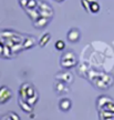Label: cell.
Returning <instances> with one entry per match:
<instances>
[{
    "label": "cell",
    "instance_id": "1",
    "mask_svg": "<svg viewBox=\"0 0 114 120\" xmlns=\"http://www.w3.org/2000/svg\"><path fill=\"white\" fill-rule=\"evenodd\" d=\"M60 64H61V66H62L64 69L73 68V67H75L76 64H78V58H76L74 52L71 51V50H69V51H65L63 55H62L61 59H60Z\"/></svg>",
    "mask_w": 114,
    "mask_h": 120
},
{
    "label": "cell",
    "instance_id": "2",
    "mask_svg": "<svg viewBox=\"0 0 114 120\" xmlns=\"http://www.w3.org/2000/svg\"><path fill=\"white\" fill-rule=\"evenodd\" d=\"M11 97H12V92L10 88H8L7 86L0 87V105L8 102Z\"/></svg>",
    "mask_w": 114,
    "mask_h": 120
},
{
    "label": "cell",
    "instance_id": "3",
    "mask_svg": "<svg viewBox=\"0 0 114 120\" xmlns=\"http://www.w3.org/2000/svg\"><path fill=\"white\" fill-rule=\"evenodd\" d=\"M67 39L69 42L75 43L81 39V31L78 28H71L67 34Z\"/></svg>",
    "mask_w": 114,
    "mask_h": 120
},
{
    "label": "cell",
    "instance_id": "4",
    "mask_svg": "<svg viewBox=\"0 0 114 120\" xmlns=\"http://www.w3.org/2000/svg\"><path fill=\"white\" fill-rule=\"evenodd\" d=\"M71 107H72V102L69 98H63V99L60 100L59 108L62 110V111H69Z\"/></svg>",
    "mask_w": 114,
    "mask_h": 120
},
{
    "label": "cell",
    "instance_id": "5",
    "mask_svg": "<svg viewBox=\"0 0 114 120\" xmlns=\"http://www.w3.org/2000/svg\"><path fill=\"white\" fill-rule=\"evenodd\" d=\"M50 39H51V36L50 34H44L41 36V38L39 39V46L40 47H44L46 43L50 41Z\"/></svg>",
    "mask_w": 114,
    "mask_h": 120
},
{
    "label": "cell",
    "instance_id": "6",
    "mask_svg": "<svg viewBox=\"0 0 114 120\" xmlns=\"http://www.w3.org/2000/svg\"><path fill=\"white\" fill-rule=\"evenodd\" d=\"M48 23H49V20H48L46 18V19L42 18V19H39L37 22H34V26L37 27V28H40V29H41V28H43V27H46Z\"/></svg>",
    "mask_w": 114,
    "mask_h": 120
},
{
    "label": "cell",
    "instance_id": "7",
    "mask_svg": "<svg viewBox=\"0 0 114 120\" xmlns=\"http://www.w3.org/2000/svg\"><path fill=\"white\" fill-rule=\"evenodd\" d=\"M100 11V4L97 1L93 2V4H90V9H89V12H92V13H97Z\"/></svg>",
    "mask_w": 114,
    "mask_h": 120
},
{
    "label": "cell",
    "instance_id": "8",
    "mask_svg": "<svg viewBox=\"0 0 114 120\" xmlns=\"http://www.w3.org/2000/svg\"><path fill=\"white\" fill-rule=\"evenodd\" d=\"M54 47L58 51H63L64 49H65V42H64L63 40H58V41L55 42Z\"/></svg>",
    "mask_w": 114,
    "mask_h": 120
},
{
    "label": "cell",
    "instance_id": "9",
    "mask_svg": "<svg viewBox=\"0 0 114 120\" xmlns=\"http://www.w3.org/2000/svg\"><path fill=\"white\" fill-rule=\"evenodd\" d=\"M20 106H21L22 110H23V111H25V112H30V111H31V109H32V107H31V106H28V107H27V106L25 105V101H23V100H22V101H20Z\"/></svg>",
    "mask_w": 114,
    "mask_h": 120
},
{
    "label": "cell",
    "instance_id": "10",
    "mask_svg": "<svg viewBox=\"0 0 114 120\" xmlns=\"http://www.w3.org/2000/svg\"><path fill=\"white\" fill-rule=\"evenodd\" d=\"M54 1H57V2H62V1H64V0H54Z\"/></svg>",
    "mask_w": 114,
    "mask_h": 120
}]
</instances>
